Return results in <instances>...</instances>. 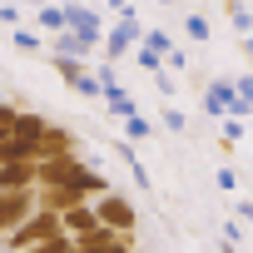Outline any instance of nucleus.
Listing matches in <instances>:
<instances>
[{
	"mask_svg": "<svg viewBox=\"0 0 253 253\" xmlns=\"http://www.w3.org/2000/svg\"><path fill=\"white\" fill-rule=\"evenodd\" d=\"M50 45H55V60H80V65H84V60L94 55V45H89V40H80V35H70V30H65V35H55Z\"/></svg>",
	"mask_w": 253,
	"mask_h": 253,
	"instance_id": "13",
	"label": "nucleus"
},
{
	"mask_svg": "<svg viewBox=\"0 0 253 253\" xmlns=\"http://www.w3.org/2000/svg\"><path fill=\"white\" fill-rule=\"evenodd\" d=\"M50 238H60V218H55V213H45V209H35V213L10 233V243H5V248H10V253H30L35 243H50Z\"/></svg>",
	"mask_w": 253,
	"mask_h": 253,
	"instance_id": "3",
	"label": "nucleus"
},
{
	"mask_svg": "<svg viewBox=\"0 0 253 253\" xmlns=\"http://www.w3.org/2000/svg\"><path fill=\"white\" fill-rule=\"evenodd\" d=\"M35 213V189L30 194H0V233H15Z\"/></svg>",
	"mask_w": 253,
	"mask_h": 253,
	"instance_id": "8",
	"label": "nucleus"
},
{
	"mask_svg": "<svg viewBox=\"0 0 253 253\" xmlns=\"http://www.w3.org/2000/svg\"><path fill=\"white\" fill-rule=\"evenodd\" d=\"M233 213H238V223H253V199H233Z\"/></svg>",
	"mask_w": 253,
	"mask_h": 253,
	"instance_id": "34",
	"label": "nucleus"
},
{
	"mask_svg": "<svg viewBox=\"0 0 253 253\" xmlns=\"http://www.w3.org/2000/svg\"><path fill=\"white\" fill-rule=\"evenodd\" d=\"M70 149H75V134L65 129V124H50V129L40 134V159H50V154H70ZM40 159H35V164H40Z\"/></svg>",
	"mask_w": 253,
	"mask_h": 253,
	"instance_id": "12",
	"label": "nucleus"
},
{
	"mask_svg": "<svg viewBox=\"0 0 253 253\" xmlns=\"http://www.w3.org/2000/svg\"><path fill=\"white\" fill-rule=\"evenodd\" d=\"M94 223L109 228V233H134L139 228V209L124 194H104V199H94Z\"/></svg>",
	"mask_w": 253,
	"mask_h": 253,
	"instance_id": "2",
	"label": "nucleus"
},
{
	"mask_svg": "<svg viewBox=\"0 0 253 253\" xmlns=\"http://www.w3.org/2000/svg\"><path fill=\"white\" fill-rule=\"evenodd\" d=\"M119 129H124V144H144V139L154 134V124H149L144 114H129V119L119 124Z\"/></svg>",
	"mask_w": 253,
	"mask_h": 253,
	"instance_id": "16",
	"label": "nucleus"
},
{
	"mask_svg": "<svg viewBox=\"0 0 253 253\" xmlns=\"http://www.w3.org/2000/svg\"><path fill=\"white\" fill-rule=\"evenodd\" d=\"M233 94H238V104L253 114V75H238V80H233Z\"/></svg>",
	"mask_w": 253,
	"mask_h": 253,
	"instance_id": "24",
	"label": "nucleus"
},
{
	"mask_svg": "<svg viewBox=\"0 0 253 253\" xmlns=\"http://www.w3.org/2000/svg\"><path fill=\"white\" fill-rule=\"evenodd\" d=\"M75 94H84V99H94V94H99V84H94V75H89V80H80V84H75Z\"/></svg>",
	"mask_w": 253,
	"mask_h": 253,
	"instance_id": "35",
	"label": "nucleus"
},
{
	"mask_svg": "<svg viewBox=\"0 0 253 253\" xmlns=\"http://www.w3.org/2000/svg\"><path fill=\"white\" fill-rule=\"evenodd\" d=\"M218 253H238V248H233V243H218Z\"/></svg>",
	"mask_w": 253,
	"mask_h": 253,
	"instance_id": "37",
	"label": "nucleus"
},
{
	"mask_svg": "<svg viewBox=\"0 0 253 253\" xmlns=\"http://www.w3.org/2000/svg\"><path fill=\"white\" fill-rule=\"evenodd\" d=\"M159 124H164L169 134H184V129H189V114H184V109H174V104H164V109H159Z\"/></svg>",
	"mask_w": 253,
	"mask_h": 253,
	"instance_id": "20",
	"label": "nucleus"
},
{
	"mask_svg": "<svg viewBox=\"0 0 253 253\" xmlns=\"http://www.w3.org/2000/svg\"><path fill=\"white\" fill-rule=\"evenodd\" d=\"M223 243H233V248L243 243V223H238V218H228V223H223Z\"/></svg>",
	"mask_w": 253,
	"mask_h": 253,
	"instance_id": "33",
	"label": "nucleus"
},
{
	"mask_svg": "<svg viewBox=\"0 0 253 253\" xmlns=\"http://www.w3.org/2000/svg\"><path fill=\"white\" fill-rule=\"evenodd\" d=\"M204 109H209L213 119H243V124H248V109L238 104V94H233V80H213V84L204 89Z\"/></svg>",
	"mask_w": 253,
	"mask_h": 253,
	"instance_id": "4",
	"label": "nucleus"
},
{
	"mask_svg": "<svg viewBox=\"0 0 253 253\" xmlns=\"http://www.w3.org/2000/svg\"><path fill=\"white\" fill-rule=\"evenodd\" d=\"M30 253H75V248H70V238L60 233V238H50V243H35Z\"/></svg>",
	"mask_w": 253,
	"mask_h": 253,
	"instance_id": "30",
	"label": "nucleus"
},
{
	"mask_svg": "<svg viewBox=\"0 0 253 253\" xmlns=\"http://www.w3.org/2000/svg\"><path fill=\"white\" fill-rule=\"evenodd\" d=\"M228 25L243 30V35H253V10L248 5H228Z\"/></svg>",
	"mask_w": 253,
	"mask_h": 253,
	"instance_id": "22",
	"label": "nucleus"
},
{
	"mask_svg": "<svg viewBox=\"0 0 253 253\" xmlns=\"http://www.w3.org/2000/svg\"><path fill=\"white\" fill-rule=\"evenodd\" d=\"M109 149H114V154L124 159V169H134V164H139V154H134V144H124V139H109Z\"/></svg>",
	"mask_w": 253,
	"mask_h": 253,
	"instance_id": "29",
	"label": "nucleus"
},
{
	"mask_svg": "<svg viewBox=\"0 0 253 253\" xmlns=\"http://www.w3.org/2000/svg\"><path fill=\"white\" fill-rule=\"evenodd\" d=\"M134 65H139V70H149V75H159V70H164V60H159V55H149L144 45L134 50Z\"/></svg>",
	"mask_w": 253,
	"mask_h": 253,
	"instance_id": "26",
	"label": "nucleus"
},
{
	"mask_svg": "<svg viewBox=\"0 0 253 253\" xmlns=\"http://www.w3.org/2000/svg\"><path fill=\"white\" fill-rule=\"evenodd\" d=\"M70 189H75V194H80L84 204H94V199L114 194V189H109V179H104V174H99L94 164H80V169H75V179H70Z\"/></svg>",
	"mask_w": 253,
	"mask_h": 253,
	"instance_id": "9",
	"label": "nucleus"
},
{
	"mask_svg": "<svg viewBox=\"0 0 253 253\" xmlns=\"http://www.w3.org/2000/svg\"><path fill=\"white\" fill-rule=\"evenodd\" d=\"M75 253H134V233H109V228H89L84 238H70Z\"/></svg>",
	"mask_w": 253,
	"mask_h": 253,
	"instance_id": "6",
	"label": "nucleus"
},
{
	"mask_svg": "<svg viewBox=\"0 0 253 253\" xmlns=\"http://www.w3.org/2000/svg\"><path fill=\"white\" fill-rule=\"evenodd\" d=\"M213 184L233 194V189H238V169H228V164H218V169H213Z\"/></svg>",
	"mask_w": 253,
	"mask_h": 253,
	"instance_id": "28",
	"label": "nucleus"
},
{
	"mask_svg": "<svg viewBox=\"0 0 253 253\" xmlns=\"http://www.w3.org/2000/svg\"><path fill=\"white\" fill-rule=\"evenodd\" d=\"M154 89H159V94H164V99H169V94H179V80H174V75H164V70H159V75H154Z\"/></svg>",
	"mask_w": 253,
	"mask_h": 253,
	"instance_id": "31",
	"label": "nucleus"
},
{
	"mask_svg": "<svg viewBox=\"0 0 253 253\" xmlns=\"http://www.w3.org/2000/svg\"><path fill=\"white\" fill-rule=\"evenodd\" d=\"M15 114H20V104H10V99H0V144H5V139L15 134Z\"/></svg>",
	"mask_w": 253,
	"mask_h": 253,
	"instance_id": "21",
	"label": "nucleus"
},
{
	"mask_svg": "<svg viewBox=\"0 0 253 253\" xmlns=\"http://www.w3.org/2000/svg\"><path fill=\"white\" fill-rule=\"evenodd\" d=\"M89 228H99L94 223V204H75L70 213H60V233L65 238H84Z\"/></svg>",
	"mask_w": 253,
	"mask_h": 253,
	"instance_id": "10",
	"label": "nucleus"
},
{
	"mask_svg": "<svg viewBox=\"0 0 253 253\" xmlns=\"http://www.w3.org/2000/svg\"><path fill=\"white\" fill-rule=\"evenodd\" d=\"M184 70H189V55H184V50H179V45H174V55H169V60H164V75H174V80H179V75H184Z\"/></svg>",
	"mask_w": 253,
	"mask_h": 253,
	"instance_id": "27",
	"label": "nucleus"
},
{
	"mask_svg": "<svg viewBox=\"0 0 253 253\" xmlns=\"http://www.w3.org/2000/svg\"><path fill=\"white\" fill-rule=\"evenodd\" d=\"M55 75H60V80L75 89L80 80H89V65H80V60H55Z\"/></svg>",
	"mask_w": 253,
	"mask_h": 253,
	"instance_id": "18",
	"label": "nucleus"
},
{
	"mask_svg": "<svg viewBox=\"0 0 253 253\" xmlns=\"http://www.w3.org/2000/svg\"><path fill=\"white\" fill-rule=\"evenodd\" d=\"M139 45H144L149 55H159V60H169V55H174V35H169L164 25H154V30H144V40H139Z\"/></svg>",
	"mask_w": 253,
	"mask_h": 253,
	"instance_id": "15",
	"label": "nucleus"
},
{
	"mask_svg": "<svg viewBox=\"0 0 253 253\" xmlns=\"http://www.w3.org/2000/svg\"><path fill=\"white\" fill-rule=\"evenodd\" d=\"M104 109H109V119H129V114H139V104H134V94H124V99H109Z\"/></svg>",
	"mask_w": 253,
	"mask_h": 253,
	"instance_id": "23",
	"label": "nucleus"
},
{
	"mask_svg": "<svg viewBox=\"0 0 253 253\" xmlns=\"http://www.w3.org/2000/svg\"><path fill=\"white\" fill-rule=\"evenodd\" d=\"M179 30H184L194 45H213V20H209L204 10H189V15L179 20Z\"/></svg>",
	"mask_w": 253,
	"mask_h": 253,
	"instance_id": "14",
	"label": "nucleus"
},
{
	"mask_svg": "<svg viewBox=\"0 0 253 253\" xmlns=\"http://www.w3.org/2000/svg\"><path fill=\"white\" fill-rule=\"evenodd\" d=\"M139 40H144V20H139V10H134V5H114V25H109L104 40H99L104 65H119L124 55H134Z\"/></svg>",
	"mask_w": 253,
	"mask_h": 253,
	"instance_id": "1",
	"label": "nucleus"
},
{
	"mask_svg": "<svg viewBox=\"0 0 253 253\" xmlns=\"http://www.w3.org/2000/svg\"><path fill=\"white\" fill-rule=\"evenodd\" d=\"M35 25L50 30V35H65V10L60 5H45V10H35Z\"/></svg>",
	"mask_w": 253,
	"mask_h": 253,
	"instance_id": "17",
	"label": "nucleus"
},
{
	"mask_svg": "<svg viewBox=\"0 0 253 253\" xmlns=\"http://www.w3.org/2000/svg\"><path fill=\"white\" fill-rule=\"evenodd\" d=\"M80 164H84V159H80L75 149H70V154H50V159H40V164H35V189H60V184H70Z\"/></svg>",
	"mask_w": 253,
	"mask_h": 253,
	"instance_id": "5",
	"label": "nucleus"
},
{
	"mask_svg": "<svg viewBox=\"0 0 253 253\" xmlns=\"http://www.w3.org/2000/svg\"><path fill=\"white\" fill-rule=\"evenodd\" d=\"M45 129H50V119H45V114H35V109H20V114H15V134H10V139H25V144H35ZM10 139H5V144H10Z\"/></svg>",
	"mask_w": 253,
	"mask_h": 253,
	"instance_id": "11",
	"label": "nucleus"
},
{
	"mask_svg": "<svg viewBox=\"0 0 253 253\" xmlns=\"http://www.w3.org/2000/svg\"><path fill=\"white\" fill-rule=\"evenodd\" d=\"M65 30L80 35V40H89V45H99V40H104V15L89 10V5H70V10H65Z\"/></svg>",
	"mask_w": 253,
	"mask_h": 253,
	"instance_id": "7",
	"label": "nucleus"
},
{
	"mask_svg": "<svg viewBox=\"0 0 253 253\" xmlns=\"http://www.w3.org/2000/svg\"><path fill=\"white\" fill-rule=\"evenodd\" d=\"M238 50H243V60L253 65V35H243V40H238Z\"/></svg>",
	"mask_w": 253,
	"mask_h": 253,
	"instance_id": "36",
	"label": "nucleus"
},
{
	"mask_svg": "<svg viewBox=\"0 0 253 253\" xmlns=\"http://www.w3.org/2000/svg\"><path fill=\"white\" fill-rule=\"evenodd\" d=\"M129 174H134V184H139V194H149V189H154V179H149V164H144V159H139V164H134Z\"/></svg>",
	"mask_w": 253,
	"mask_h": 253,
	"instance_id": "32",
	"label": "nucleus"
},
{
	"mask_svg": "<svg viewBox=\"0 0 253 253\" xmlns=\"http://www.w3.org/2000/svg\"><path fill=\"white\" fill-rule=\"evenodd\" d=\"M243 134H248V124H243V119H218V144H228V149H233Z\"/></svg>",
	"mask_w": 253,
	"mask_h": 253,
	"instance_id": "19",
	"label": "nucleus"
},
{
	"mask_svg": "<svg viewBox=\"0 0 253 253\" xmlns=\"http://www.w3.org/2000/svg\"><path fill=\"white\" fill-rule=\"evenodd\" d=\"M40 45H45V40H40L35 30H15V50H25V55H35Z\"/></svg>",
	"mask_w": 253,
	"mask_h": 253,
	"instance_id": "25",
	"label": "nucleus"
}]
</instances>
